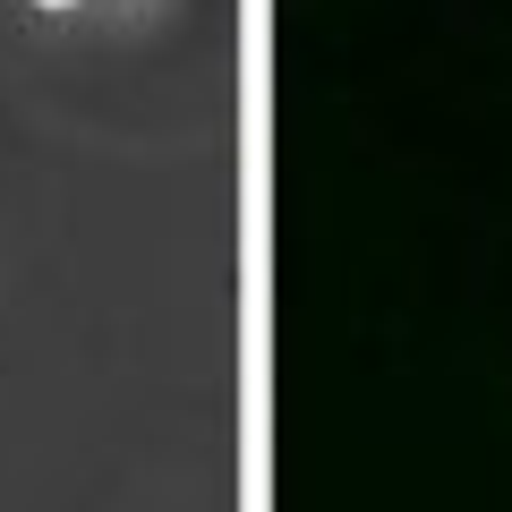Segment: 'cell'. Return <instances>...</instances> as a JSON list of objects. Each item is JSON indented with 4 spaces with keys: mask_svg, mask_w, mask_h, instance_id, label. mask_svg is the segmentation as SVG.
<instances>
[{
    "mask_svg": "<svg viewBox=\"0 0 512 512\" xmlns=\"http://www.w3.org/2000/svg\"><path fill=\"white\" fill-rule=\"evenodd\" d=\"M35 9H69V0H35Z\"/></svg>",
    "mask_w": 512,
    "mask_h": 512,
    "instance_id": "6da1fadb",
    "label": "cell"
}]
</instances>
